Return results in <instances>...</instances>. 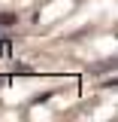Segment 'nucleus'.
<instances>
[{
	"label": "nucleus",
	"instance_id": "f257e3e1",
	"mask_svg": "<svg viewBox=\"0 0 118 122\" xmlns=\"http://www.w3.org/2000/svg\"><path fill=\"white\" fill-rule=\"evenodd\" d=\"M15 21H18L15 12H0V30H3V28H12Z\"/></svg>",
	"mask_w": 118,
	"mask_h": 122
}]
</instances>
